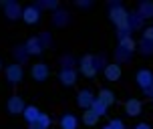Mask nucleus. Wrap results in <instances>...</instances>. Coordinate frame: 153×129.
Returning a JSON list of instances; mask_svg holds the SVG:
<instances>
[{
    "label": "nucleus",
    "instance_id": "obj_1",
    "mask_svg": "<svg viewBox=\"0 0 153 129\" xmlns=\"http://www.w3.org/2000/svg\"><path fill=\"white\" fill-rule=\"evenodd\" d=\"M127 10L123 8L121 2H111L109 4V16H111V22L117 26V32H119V38L123 37H131V31L127 28Z\"/></svg>",
    "mask_w": 153,
    "mask_h": 129
},
{
    "label": "nucleus",
    "instance_id": "obj_2",
    "mask_svg": "<svg viewBox=\"0 0 153 129\" xmlns=\"http://www.w3.org/2000/svg\"><path fill=\"white\" fill-rule=\"evenodd\" d=\"M135 81H137V85L143 89L145 95L151 93V89H153V73L149 71V69H139L137 75H135Z\"/></svg>",
    "mask_w": 153,
    "mask_h": 129
},
{
    "label": "nucleus",
    "instance_id": "obj_3",
    "mask_svg": "<svg viewBox=\"0 0 153 129\" xmlns=\"http://www.w3.org/2000/svg\"><path fill=\"white\" fill-rule=\"evenodd\" d=\"M30 75H32V79H34L36 83H45L46 79H48V75H51L48 65H45V63H36V65H32Z\"/></svg>",
    "mask_w": 153,
    "mask_h": 129
},
{
    "label": "nucleus",
    "instance_id": "obj_4",
    "mask_svg": "<svg viewBox=\"0 0 153 129\" xmlns=\"http://www.w3.org/2000/svg\"><path fill=\"white\" fill-rule=\"evenodd\" d=\"M4 75H6L8 83H20V81H22V77H24V71H22V67H20L18 63H14V65L6 67Z\"/></svg>",
    "mask_w": 153,
    "mask_h": 129
},
{
    "label": "nucleus",
    "instance_id": "obj_5",
    "mask_svg": "<svg viewBox=\"0 0 153 129\" xmlns=\"http://www.w3.org/2000/svg\"><path fill=\"white\" fill-rule=\"evenodd\" d=\"M22 18L26 24H36L38 20H40V10H38L34 4H30V6H24L22 8Z\"/></svg>",
    "mask_w": 153,
    "mask_h": 129
},
{
    "label": "nucleus",
    "instance_id": "obj_6",
    "mask_svg": "<svg viewBox=\"0 0 153 129\" xmlns=\"http://www.w3.org/2000/svg\"><path fill=\"white\" fill-rule=\"evenodd\" d=\"M4 14L10 20H16V18L22 16V6L18 2H14V0H8V2H4Z\"/></svg>",
    "mask_w": 153,
    "mask_h": 129
},
{
    "label": "nucleus",
    "instance_id": "obj_7",
    "mask_svg": "<svg viewBox=\"0 0 153 129\" xmlns=\"http://www.w3.org/2000/svg\"><path fill=\"white\" fill-rule=\"evenodd\" d=\"M103 73H105V79L107 81H119L121 79V75H123V69H121V65H117V63H109L107 67L103 69Z\"/></svg>",
    "mask_w": 153,
    "mask_h": 129
},
{
    "label": "nucleus",
    "instance_id": "obj_8",
    "mask_svg": "<svg viewBox=\"0 0 153 129\" xmlns=\"http://www.w3.org/2000/svg\"><path fill=\"white\" fill-rule=\"evenodd\" d=\"M24 107H26V105H24V99H20L18 95L10 97V99H8V103H6L8 113H12V115H22Z\"/></svg>",
    "mask_w": 153,
    "mask_h": 129
},
{
    "label": "nucleus",
    "instance_id": "obj_9",
    "mask_svg": "<svg viewBox=\"0 0 153 129\" xmlns=\"http://www.w3.org/2000/svg\"><path fill=\"white\" fill-rule=\"evenodd\" d=\"M93 101H95V95L89 89H83V91H79V95H76V105L81 107V109H91Z\"/></svg>",
    "mask_w": 153,
    "mask_h": 129
},
{
    "label": "nucleus",
    "instance_id": "obj_10",
    "mask_svg": "<svg viewBox=\"0 0 153 129\" xmlns=\"http://www.w3.org/2000/svg\"><path fill=\"white\" fill-rule=\"evenodd\" d=\"M81 73L85 77H89V79L97 75V69L93 65V54H85L83 59H81Z\"/></svg>",
    "mask_w": 153,
    "mask_h": 129
},
{
    "label": "nucleus",
    "instance_id": "obj_11",
    "mask_svg": "<svg viewBox=\"0 0 153 129\" xmlns=\"http://www.w3.org/2000/svg\"><path fill=\"white\" fill-rule=\"evenodd\" d=\"M143 24H145V20H143L135 10L127 14V28L131 31V34H133L135 31H141V28H143Z\"/></svg>",
    "mask_w": 153,
    "mask_h": 129
},
{
    "label": "nucleus",
    "instance_id": "obj_12",
    "mask_svg": "<svg viewBox=\"0 0 153 129\" xmlns=\"http://www.w3.org/2000/svg\"><path fill=\"white\" fill-rule=\"evenodd\" d=\"M38 115H40V109H38L36 105H26L24 107V111H22V117H24V121L28 123V125H34L38 119Z\"/></svg>",
    "mask_w": 153,
    "mask_h": 129
},
{
    "label": "nucleus",
    "instance_id": "obj_13",
    "mask_svg": "<svg viewBox=\"0 0 153 129\" xmlns=\"http://www.w3.org/2000/svg\"><path fill=\"white\" fill-rule=\"evenodd\" d=\"M59 79H61V83L65 87H73L76 83V71L75 69H62L59 73Z\"/></svg>",
    "mask_w": 153,
    "mask_h": 129
},
{
    "label": "nucleus",
    "instance_id": "obj_14",
    "mask_svg": "<svg viewBox=\"0 0 153 129\" xmlns=\"http://www.w3.org/2000/svg\"><path fill=\"white\" fill-rule=\"evenodd\" d=\"M141 109H143V105H141L139 99H129L125 103V113L129 115V117H139L141 115Z\"/></svg>",
    "mask_w": 153,
    "mask_h": 129
},
{
    "label": "nucleus",
    "instance_id": "obj_15",
    "mask_svg": "<svg viewBox=\"0 0 153 129\" xmlns=\"http://www.w3.org/2000/svg\"><path fill=\"white\" fill-rule=\"evenodd\" d=\"M143 20H147V18H153V2H139V6H137V10H135Z\"/></svg>",
    "mask_w": 153,
    "mask_h": 129
},
{
    "label": "nucleus",
    "instance_id": "obj_16",
    "mask_svg": "<svg viewBox=\"0 0 153 129\" xmlns=\"http://www.w3.org/2000/svg\"><path fill=\"white\" fill-rule=\"evenodd\" d=\"M24 48H26L28 57H30V54H40L42 53V46H40V43H38V37L28 38V40L24 43Z\"/></svg>",
    "mask_w": 153,
    "mask_h": 129
},
{
    "label": "nucleus",
    "instance_id": "obj_17",
    "mask_svg": "<svg viewBox=\"0 0 153 129\" xmlns=\"http://www.w3.org/2000/svg\"><path fill=\"white\" fill-rule=\"evenodd\" d=\"M79 127V119L73 113H65L61 117V129H76Z\"/></svg>",
    "mask_w": 153,
    "mask_h": 129
},
{
    "label": "nucleus",
    "instance_id": "obj_18",
    "mask_svg": "<svg viewBox=\"0 0 153 129\" xmlns=\"http://www.w3.org/2000/svg\"><path fill=\"white\" fill-rule=\"evenodd\" d=\"M69 12L67 10H54V14H53V22H54V26H67L69 24Z\"/></svg>",
    "mask_w": 153,
    "mask_h": 129
},
{
    "label": "nucleus",
    "instance_id": "obj_19",
    "mask_svg": "<svg viewBox=\"0 0 153 129\" xmlns=\"http://www.w3.org/2000/svg\"><path fill=\"white\" fill-rule=\"evenodd\" d=\"M99 115L95 113L93 109H85V113H83V123L87 125V127H93V125H97L99 123Z\"/></svg>",
    "mask_w": 153,
    "mask_h": 129
},
{
    "label": "nucleus",
    "instance_id": "obj_20",
    "mask_svg": "<svg viewBox=\"0 0 153 129\" xmlns=\"http://www.w3.org/2000/svg\"><path fill=\"white\" fill-rule=\"evenodd\" d=\"M95 99H99L101 103H105L107 107H111V105L115 103V93H113V91H109V89H101L99 95H97Z\"/></svg>",
    "mask_w": 153,
    "mask_h": 129
},
{
    "label": "nucleus",
    "instance_id": "obj_21",
    "mask_svg": "<svg viewBox=\"0 0 153 129\" xmlns=\"http://www.w3.org/2000/svg\"><path fill=\"white\" fill-rule=\"evenodd\" d=\"M119 46L125 48L127 53H133V51L137 48V43L133 40V37H123V38H119Z\"/></svg>",
    "mask_w": 153,
    "mask_h": 129
},
{
    "label": "nucleus",
    "instance_id": "obj_22",
    "mask_svg": "<svg viewBox=\"0 0 153 129\" xmlns=\"http://www.w3.org/2000/svg\"><path fill=\"white\" fill-rule=\"evenodd\" d=\"M34 6L38 10H59V2L56 0H38Z\"/></svg>",
    "mask_w": 153,
    "mask_h": 129
},
{
    "label": "nucleus",
    "instance_id": "obj_23",
    "mask_svg": "<svg viewBox=\"0 0 153 129\" xmlns=\"http://www.w3.org/2000/svg\"><path fill=\"white\" fill-rule=\"evenodd\" d=\"M32 127H34V129H48V127H51V117H48L46 113H40V115H38V119H36V123H34Z\"/></svg>",
    "mask_w": 153,
    "mask_h": 129
},
{
    "label": "nucleus",
    "instance_id": "obj_24",
    "mask_svg": "<svg viewBox=\"0 0 153 129\" xmlns=\"http://www.w3.org/2000/svg\"><path fill=\"white\" fill-rule=\"evenodd\" d=\"M91 109H93V111H95L97 115H99V117H105V115H107V109H109V107L105 105V103H101L99 99H95V101H93V105H91Z\"/></svg>",
    "mask_w": 153,
    "mask_h": 129
},
{
    "label": "nucleus",
    "instance_id": "obj_25",
    "mask_svg": "<svg viewBox=\"0 0 153 129\" xmlns=\"http://www.w3.org/2000/svg\"><path fill=\"white\" fill-rule=\"evenodd\" d=\"M115 57H117V65H121V63L129 61L131 57H133V53H127L125 48H121V46H117V53H115Z\"/></svg>",
    "mask_w": 153,
    "mask_h": 129
},
{
    "label": "nucleus",
    "instance_id": "obj_26",
    "mask_svg": "<svg viewBox=\"0 0 153 129\" xmlns=\"http://www.w3.org/2000/svg\"><path fill=\"white\" fill-rule=\"evenodd\" d=\"M137 48H141L143 54H153V43H147V40H143V38L137 43Z\"/></svg>",
    "mask_w": 153,
    "mask_h": 129
},
{
    "label": "nucleus",
    "instance_id": "obj_27",
    "mask_svg": "<svg viewBox=\"0 0 153 129\" xmlns=\"http://www.w3.org/2000/svg\"><path fill=\"white\" fill-rule=\"evenodd\" d=\"M38 43H40L42 51H45L46 46L53 45V38H51V34H48V32H40V34H38Z\"/></svg>",
    "mask_w": 153,
    "mask_h": 129
},
{
    "label": "nucleus",
    "instance_id": "obj_28",
    "mask_svg": "<svg viewBox=\"0 0 153 129\" xmlns=\"http://www.w3.org/2000/svg\"><path fill=\"white\" fill-rule=\"evenodd\" d=\"M14 54L18 57V59H20V63L28 59V53H26V48H24V45H22V46H18V48L14 51Z\"/></svg>",
    "mask_w": 153,
    "mask_h": 129
},
{
    "label": "nucleus",
    "instance_id": "obj_29",
    "mask_svg": "<svg viewBox=\"0 0 153 129\" xmlns=\"http://www.w3.org/2000/svg\"><path fill=\"white\" fill-rule=\"evenodd\" d=\"M109 127H111V129H125V123H123L121 119H111Z\"/></svg>",
    "mask_w": 153,
    "mask_h": 129
},
{
    "label": "nucleus",
    "instance_id": "obj_30",
    "mask_svg": "<svg viewBox=\"0 0 153 129\" xmlns=\"http://www.w3.org/2000/svg\"><path fill=\"white\" fill-rule=\"evenodd\" d=\"M143 40L153 43V26H149V28H145V31H143Z\"/></svg>",
    "mask_w": 153,
    "mask_h": 129
},
{
    "label": "nucleus",
    "instance_id": "obj_31",
    "mask_svg": "<svg viewBox=\"0 0 153 129\" xmlns=\"http://www.w3.org/2000/svg\"><path fill=\"white\" fill-rule=\"evenodd\" d=\"M76 6H85V8H89V6H91V2H89V0H76Z\"/></svg>",
    "mask_w": 153,
    "mask_h": 129
},
{
    "label": "nucleus",
    "instance_id": "obj_32",
    "mask_svg": "<svg viewBox=\"0 0 153 129\" xmlns=\"http://www.w3.org/2000/svg\"><path fill=\"white\" fill-rule=\"evenodd\" d=\"M135 129H151V125H149V123H137Z\"/></svg>",
    "mask_w": 153,
    "mask_h": 129
},
{
    "label": "nucleus",
    "instance_id": "obj_33",
    "mask_svg": "<svg viewBox=\"0 0 153 129\" xmlns=\"http://www.w3.org/2000/svg\"><path fill=\"white\" fill-rule=\"evenodd\" d=\"M149 97H151V101H153V89H151V93H149Z\"/></svg>",
    "mask_w": 153,
    "mask_h": 129
},
{
    "label": "nucleus",
    "instance_id": "obj_34",
    "mask_svg": "<svg viewBox=\"0 0 153 129\" xmlns=\"http://www.w3.org/2000/svg\"><path fill=\"white\" fill-rule=\"evenodd\" d=\"M103 129H111V127H109V125H105V127H103Z\"/></svg>",
    "mask_w": 153,
    "mask_h": 129
},
{
    "label": "nucleus",
    "instance_id": "obj_35",
    "mask_svg": "<svg viewBox=\"0 0 153 129\" xmlns=\"http://www.w3.org/2000/svg\"><path fill=\"white\" fill-rule=\"evenodd\" d=\"M0 69H2V63H0Z\"/></svg>",
    "mask_w": 153,
    "mask_h": 129
},
{
    "label": "nucleus",
    "instance_id": "obj_36",
    "mask_svg": "<svg viewBox=\"0 0 153 129\" xmlns=\"http://www.w3.org/2000/svg\"><path fill=\"white\" fill-rule=\"evenodd\" d=\"M30 129H34V127H30Z\"/></svg>",
    "mask_w": 153,
    "mask_h": 129
}]
</instances>
